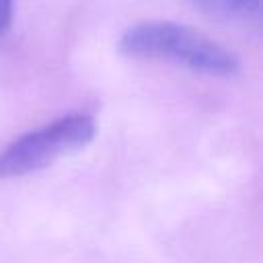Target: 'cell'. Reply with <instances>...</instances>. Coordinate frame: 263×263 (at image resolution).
Segmentation results:
<instances>
[{
    "mask_svg": "<svg viewBox=\"0 0 263 263\" xmlns=\"http://www.w3.org/2000/svg\"><path fill=\"white\" fill-rule=\"evenodd\" d=\"M119 51L132 58L166 60L193 72L230 76L238 70L236 55L205 33L173 21H144L123 31Z\"/></svg>",
    "mask_w": 263,
    "mask_h": 263,
    "instance_id": "6da1fadb",
    "label": "cell"
},
{
    "mask_svg": "<svg viewBox=\"0 0 263 263\" xmlns=\"http://www.w3.org/2000/svg\"><path fill=\"white\" fill-rule=\"evenodd\" d=\"M97 123L82 113L64 115L33 129L0 150V179H14L45 168L53 160L78 152L92 142Z\"/></svg>",
    "mask_w": 263,
    "mask_h": 263,
    "instance_id": "7a4b0ae2",
    "label": "cell"
},
{
    "mask_svg": "<svg viewBox=\"0 0 263 263\" xmlns=\"http://www.w3.org/2000/svg\"><path fill=\"white\" fill-rule=\"evenodd\" d=\"M191 4L222 23L259 27L263 18V0H191Z\"/></svg>",
    "mask_w": 263,
    "mask_h": 263,
    "instance_id": "3957f363",
    "label": "cell"
},
{
    "mask_svg": "<svg viewBox=\"0 0 263 263\" xmlns=\"http://www.w3.org/2000/svg\"><path fill=\"white\" fill-rule=\"evenodd\" d=\"M14 14V0H0V37L8 31Z\"/></svg>",
    "mask_w": 263,
    "mask_h": 263,
    "instance_id": "277c9868",
    "label": "cell"
}]
</instances>
